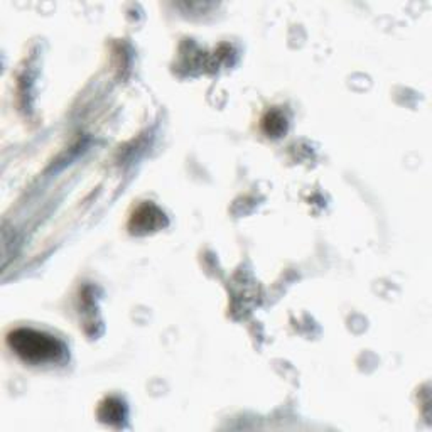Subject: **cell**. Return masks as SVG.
Instances as JSON below:
<instances>
[{
  "mask_svg": "<svg viewBox=\"0 0 432 432\" xmlns=\"http://www.w3.org/2000/svg\"><path fill=\"white\" fill-rule=\"evenodd\" d=\"M162 225H166L164 213L150 203H145L140 208H137L131 220V230L133 233H147V231L159 228Z\"/></svg>",
  "mask_w": 432,
  "mask_h": 432,
  "instance_id": "cell-2",
  "label": "cell"
},
{
  "mask_svg": "<svg viewBox=\"0 0 432 432\" xmlns=\"http://www.w3.org/2000/svg\"><path fill=\"white\" fill-rule=\"evenodd\" d=\"M264 131L274 137H279L280 133L286 132V118H284V115L280 112L267 113V117L264 118Z\"/></svg>",
  "mask_w": 432,
  "mask_h": 432,
  "instance_id": "cell-4",
  "label": "cell"
},
{
  "mask_svg": "<svg viewBox=\"0 0 432 432\" xmlns=\"http://www.w3.org/2000/svg\"><path fill=\"white\" fill-rule=\"evenodd\" d=\"M100 417L104 422H109V424H115V421L120 422L127 417L126 407L123 404L117 399H109L106 402L101 405L100 409Z\"/></svg>",
  "mask_w": 432,
  "mask_h": 432,
  "instance_id": "cell-3",
  "label": "cell"
},
{
  "mask_svg": "<svg viewBox=\"0 0 432 432\" xmlns=\"http://www.w3.org/2000/svg\"><path fill=\"white\" fill-rule=\"evenodd\" d=\"M7 343L17 356L31 365L63 363L68 358V348L57 338L31 328L14 329Z\"/></svg>",
  "mask_w": 432,
  "mask_h": 432,
  "instance_id": "cell-1",
  "label": "cell"
}]
</instances>
